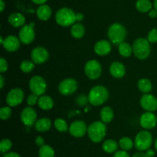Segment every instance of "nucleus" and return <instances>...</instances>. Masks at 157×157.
I'll return each instance as SVG.
<instances>
[{
  "mask_svg": "<svg viewBox=\"0 0 157 157\" xmlns=\"http://www.w3.org/2000/svg\"><path fill=\"white\" fill-rule=\"evenodd\" d=\"M109 98V92L103 86H96L92 88L88 94V102L94 106H99L107 102Z\"/></svg>",
  "mask_w": 157,
  "mask_h": 157,
  "instance_id": "1",
  "label": "nucleus"
},
{
  "mask_svg": "<svg viewBox=\"0 0 157 157\" xmlns=\"http://www.w3.org/2000/svg\"><path fill=\"white\" fill-rule=\"evenodd\" d=\"M107 132L106 123L102 121H95L87 128V135L93 143H101L104 139Z\"/></svg>",
  "mask_w": 157,
  "mask_h": 157,
  "instance_id": "2",
  "label": "nucleus"
},
{
  "mask_svg": "<svg viewBox=\"0 0 157 157\" xmlns=\"http://www.w3.org/2000/svg\"><path fill=\"white\" fill-rule=\"evenodd\" d=\"M107 35L110 42L119 46L125 40L127 36V29L121 23L115 22L109 27Z\"/></svg>",
  "mask_w": 157,
  "mask_h": 157,
  "instance_id": "3",
  "label": "nucleus"
},
{
  "mask_svg": "<svg viewBox=\"0 0 157 157\" xmlns=\"http://www.w3.org/2000/svg\"><path fill=\"white\" fill-rule=\"evenodd\" d=\"M55 21L62 27L73 26L77 22L76 13L69 8H61L55 14Z\"/></svg>",
  "mask_w": 157,
  "mask_h": 157,
  "instance_id": "4",
  "label": "nucleus"
},
{
  "mask_svg": "<svg viewBox=\"0 0 157 157\" xmlns=\"http://www.w3.org/2000/svg\"><path fill=\"white\" fill-rule=\"evenodd\" d=\"M133 55L138 59L144 60L146 59L150 55L151 52L150 42L147 38H139L133 42Z\"/></svg>",
  "mask_w": 157,
  "mask_h": 157,
  "instance_id": "5",
  "label": "nucleus"
},
{
  "mask_svg": "<svg viewBox=\"0 0 157 157\" xmlns=\"http://www.w3.org/2000/svg\"><path fill=\"white\" fill-rule=\"evenodd\" d=\"M153 144V135L149 131H140L136 134L134 140L135 148L138 151H144L150 149Z\"/></svg>",
  "mask_w": 157,
  "mask_h": 157,
  "instance_id": "6",
  "label": "nucleus"
},
{
  "mask_svg": "<svg viewBox=\"0 0 157 157\" xmlns=\"http://www.w3.org/2000/svg\"><path fill=\"white\" fill-rule=\"evenodd\" d=\"M29 89L32 93L35 94L38 96H41L46 92L47 83L43 77L40 75H34L29 80Z\"/></svg>",
  "mask_w": 157,
  "mask_h": 157,
  "instance_id": "7",
  "label": "nucleus"
},
{
  "mask_svg": "<svg viewBox=\"0 0 157 157\" xmlns=\"http://www.w3.org/2000/svg\"><path fill=\"white\" fill-rule=\"evenodd\" d=\"M35 22H30L28 25H25L18 32V38L21 43L25 45H29L34 41L35 38Z\"/></svg>",
  "mask_w": 157,
  "mask_h": 157,
  "instance_id": "8",
  "label": "nucleus"
},
{
  "mask_svg": "<svg viewBox=\"0 0 157 157\" xmlns=\"http://www.w3.org/2000/svg\"><path fill=\"white\" fill-rule=\"evenodd\" d=\"M84 72L90 79H98L102 73V67L101 63L96 59H91L87 62L84 66Z\"/></svg>",
  "mask_w": 157,
  "mask_h": 157,
  "instance_id": "9",
  "label": "nucleus"
},
{
  "mask_svg": "<svg viewBox=\"0 0 157 157\" xmlns=\"http://www.w3.org/2000/svg\"><path fill=\"white\" fill-rule=\"evenodd\" d=\"M78 82L73 78H67L62 80L58 85V91L63 95H70L77 91Z\"/></svg>",
  "mask_w": 157,
  "mask_h": 157,
  "instance_id": "10",
  "label": "nucleus"
},
{
  "mask_svg": "<svg viewBox=\"0 0 157 157\" xmlns=\"http://www.w3.org/2000/svg\"><path fill=\"white\" fill-rule=\"evenodd\" d=\"M24 99V92L19 88L12 89L6 95V103L10 107H15L22 103Z\"/></svg>",
  "mask_w": 157,
  "mask_h": 157,
  "instance_id": "11",
  "label": "nucleus"
},
{
  "mask_svg": "<svg viewBox=\"0 0 157 157\" xmlns=\"http://www.w3.org/2000/svg\"><path fill=\"white\" fill-rule=\"evenodd\" d=\"M21 121L26 126H35L37 122V112L32 106L23 109L21 112Z\"/></svg>",
  "mask_w": 157,
  "mask_h": 157,
  "instance_id": "12",
  "label": "nucleus"
},
{
  "mask_svg": "<svg viewBox=\"0 0 157 157\" xmlns=\"http://www.w3.org/2000/svg\"><path fill=\"white\" fill-rule=\"evenodd\" d=\"M49 58V52L45 48L38 46L34 48L31 52L32 61L35 64H42L44 63Z\"/></svg>",
  "mask_w": 157,
  "mask_h": 157,
  "instance_id": "13",
  "label": "nucleus"
},
{
  "mask_svg": "<svg viewBox=\"0 0 157 157\" xmlns=\"http://www.w3.org/2000/svg\"><path fill=\"white\" fill-rule=\"evenodd\" d=\"M87 126L85 122L82 120H76L73 122L69 126V132L72 136L75 138H81L83 137L87 132Z\"/></svg>",
  "mask_w": 157,
  "mask_h": 157,
  "instance_id": "14",
  "label": "nucleus"
},
{
  "mask_svg": "<svg viewBox=\"0 0 157 157\" xmlns=\"http://www.w3.org/2000/svg\"><path fill=\"white\" fill-rule=\"evenodd\" d=\"M140 106L147 112H154L157 110V99L150 93L144 94L140 99Z\"/></svg>",
  "mask_w": 157,
  "mask_h": 157,
  "instance_id": "15",
  "label": "nucleus"
},
{
  "mask_svg": "<svg viewBox=\"0 0 157 157\" xmlns=\"http://www.w3.org/2000/svg\"><path fill=\"white\" fill-rule=\"evenodd\" d=\"M157 118L153 112H147L140 118V124L144 129H152L156 126Z\"/></svg>",
  "mask_w": 157,
  "mask_h": 157,
  "instance_id": "16",
  "label": "nucleus"
},
{
  "mask_svg": "<svg viewBox=\"0 0 157 157\" xmlns=\"http://www.w3.org/2000/svg\"><path fill=\"white\" fill-rule=\"evenodd\" d=\"M20 43H21V41L18 37L15 36V35H9L5 38L2 45L6 51L9 52H13L19 49Z\"/></svg>",
  "mask_w": 157,
  "mask_h": 157,
  "instance_id": "17",
  "label": "nucleus"
},
{
  "mask_svg": "<svg viewBox=\"0 0 157 157\" xmlns=\"http://www.w3.org/2000/svg\"><path fill=\"white\" fill-rule=\"evenodd\" d=\"M94 50L95 53L100 56L107 55L111 51V44L107 40H100L94 45Z\"/></svg>",
  "mask_w": 157,
  "mask_h": 157,
  "instance_id": "18",
  "label": "nucleus"
},
{
  "mask_svg": "<svg viewBox=\"0 0 157 157\" xmlns=\"http://www.w3.org/2000/svg\"><path fill=\"white\" fill-rule=\"evenodd\" d=\"M110 73L116 78H123L126 74L125 66L120 62H113L110 66Z\"/></svg>",
  "mask_w": 157,
  "mask_h": 157,
  "instance_id": "19",
  "label": "nucleus"
},
{
  "mask_svg": "<svg viewBox=\"0 0 157 157\" xmlns=\"http://www.w3.org/2000/svg\"><path fill=\"white\" fill-rule=\"evenodd\" d=\"M9 23L15 28L22 27L25 23V17L19 12H14L12 13L8 18Z\"/></svg>",
  "mask_w": 157,
  "mask_h": 157,
  "instance_id": "20",
  "label": "nucleus"
},
{
  "mask_svg": "<svg viewBox=\"0 0 157 157\" xmlns=\"http://www.w3.org/2000/svg\"><path fill=\"white\" fill-rule=\"evenodd\" d=\"M36 15L37 17L41 21H47L52 16V10L48 5H41L37 9Z\"/></svg>",
  "mask_w": 157,
  "mask_h": 157,
  "instance_id": "21",
  "label": "nucleus"
},
{
  "mask_svg": "<svg viewBox=\"0 0 157 157\" xmlns=\"http://www.w3.org/2000/svg\"><path fill=\"white\" fill-rule=\"evenodd\" d=\"M52 127V121L48 118H41L38 119L35 124V130L38 132H47Z\"/></svg>",
  "mask_w": 157,
  "mask_h": 157,
  "instance_id": "22",
  "label": "nucleus"
},
{
  "mask_svg": "<svg viewBox=\"0 0 157 157\" xmlns=\"http://www.w3.org/2000/svg\"><path fill=\"white\" fill-rule=\"evenodd\" d=\"M38 105L41 109L44 111L50 110L54 106V100L48 95H41L38 101Z\"/></svg>",
  "mask_w": 157,
  "mask_h": 157,
  "instance_id": "23",
  "label": "nucleus"
},
{
  "mask_svg": "<svg viewBox=\"0 0 157 157\" xmlns=\"http://www.w3.org/2000/svg\"><path fill=\"white\" fill-rule=\"evenodd\" d=\"M119 144L114 139H107L103 143L102 149L107 153H115L117 151Z\"/></svg>",
  "mask_w": 157,
  "mask_h": 157,
  "instance_id": "24",
  "label": "nucleus"
},
{
  "mask_svg": "<svg viewBox=\"0 0 157 157\" xmlns=\"http://www.w3.org/2000/svg\"><path fill=\"white\" fill-rule=\"evenodd\" d=\"M101 121L104 122V123H110L113 119V111L111 107L110 106H104L101 110Z\"/></svg>",
  "mask_w": 157,
  "mask_h": 157,
  "instance_id": "25",
  "label": "nucleus"
},
{
  "mask_svg": "<svg viewBox=\"0 0 157 157\" xmlns=\"http://www.w3.org/2000/svg\"><path fill=\"white\" fill-rule=\"evenodd\" d=\"M85 33V28L81 23H75L71 29V34L75 38H81Z\"/></svg>",
  "mask_w": 157,
  "mask_h": 157,
  "instance_id": "26",
  "label": "nucleus"
},
{
  "mask_svg": "<svg viewBox=\"0 0 157 157\" xmlns=\"http://www.w3.org/2000/svg\"><path fill=\"white\" fill-rule=\"evenodd\" d=\"M138 89H140V91L142 92H144V94L150 93L152 91L153 89V85L152 83L150 82V79L147 78H143L138 81Z\"/></svg>",
  "mask_w": 157,
  "mask_h": 157,
  "instance_id": "27",
  "label": "nucleus"
},
{
  "mask_svg": "<svg viewBox=\"0 0 157 157\" xmlns=\"http://www.w3.org/2000/svg\"><path fill=\"white\" fill-rule=\"evenodd\" d=\"M136 8L139 12L145 13L153 9V4L150 0H137L136 2Z\"/></svg>",
  "mask_w": 157,
  "mask_h": 157,
  "instance_id": "28",
  "label": "nucleus"
},
{
  "mask_svg": "<svg viewBox=\"0 0 157 157\" xmlns=\"http://www.w3.org/2000/svg\"><path fill=\"white\" fill-rule=\"evenodd\" d=\"M118 51H119L120 55L123 57H125V58L130 57L133 53V46H131L129 43L125 42L119 45Z\"/></svg>",
  "mask_w": 157,
  "mask_h": 157,
  "instance_id": "29",
  "label": "nucleus"
},
{
  "mask_svg": "<svg viewBox=\"0 0 157 157\" xmlns=\"http://www.w3.org/2000/svg\"><path fill=\"white\" fill-rule=\"evenodd\" d=\"M118 144H119V146L121 147V149H122V150L129 151L131 150L133 148V146H134V142H133V140L131 138H130V137L124 136L122 137V138L119 140Z\"/></svg>",
  "mask_w": 157,
  "mask_h": 157,
  "instance_id": "30",
  "label": "nucleus"
},
{
  "mask_svg": "<svg viewBox=\"0 0 157 157\" xmlns=\"http://www.w3.org/2000/svg\"><path fill=\"white\" fill-rule=\"evenodd\" d=\"M38 155L39 157H55V152L51 146L44 145L40 147Z\"/></svg>",
  "mask_w": 157,
  "mask_h": 157,
  "instance_id": "31",
  "label": "nucleus"
},
{
  "mask_svg": "<svg viewBox=\"0 0 157 157\" xmlns=\"http://www.w3.org/2000/svg\"><path fill=\"white\" fill-rule=\"evenodd\" d=\"M54 126L58 132H65L69 129L67 122L61 118L56 119L54 122Z\"/></svg>",
  "mask_w": 157,
  "mask_h": 157,
  "instance_id": "32",
  "label": "nucleus"
},
{
  "mask_svg": "<svg viewBox=\"0 0 157 157\" xmlns=\"http://www.w3.org/2000/svg\"><path fill=\"white\" fill-rule=\"evenodd\" d=\"M35 64V63H34L32 61H30V60H24L20 64V69L25 73H29L34 69Z\"/></svg>",
  "mask_w": 157,
  "mask_h": 157,
  "instance_id": "33",
  "label": "nucleus"
},
{
  "mask_svg": "<svg viewBox=\"0 0 157 157\" xmlns=\"http://www.w3.org/2000/svg\"><path fill=\"white\" fill-rule=\"evenodd\" d=\"M12 147V143L9 139H2L0 143V152L5 154L9 152Z\"/></svg>",
  "mask_w": 157,
  "mask_h": 157,
  "instance_id": "34",
  "label": "nucleus"
},
{
  "mask_svg": "<svg viewBox=\"0 0 157 157\" xmlns=\"http://www.w3.org/2000/svg\"><path fill=\"white\" fill-rule=\"evenodd\" d=\"M12 110L10 106H3L0 109V118L2 120L9 119L12 115Z\"/></svg>",
  "mask_w": 157,
  "mask_h": 157,
  "instance_id": "35",
  "label": "nucleus"
},
{
  "mask_svg": "<svg viewBox=\"0 0 157 157\" xmlns=\"http://www.w3.org/2000/svg\"><path fill=\"white\" fill-rule=\"evenodd\" d=\"M147 39L150 43H156L157 42V29H151L147 35Z\"/></svg>",
  "mask_w": 157,
  "mask_h": 157,
  "instance_id": "36",
  "label": "nucleus"
},
{
  "mask_svg": "<svg viewBox=\"0 0 157 157\" xmlns=\"http://www.w3.org/2000/svg\"><path fill=\"white\" fill-rule=\"evenodd\" d=\"M38 99H39L38 96L37 95H35V94H30L27 98V103L29 105V106H35L36 103H38Z\"/></svg>",
  "mask_w": 157,
  "mask_h": 157,
  "instance_id": "37",
  "label": "nucleus"
},
{
  "mask_svg": "<svg viewBox=\"0 0 157 157\" xmlns=\"http://www.w3.org/2000/svg\"><path fill=\"white\" fill-rule=\"evenodd\" d=\"M8 69V62L4 58H0V72L1 73H4Z\"/></svg>",
  "mask_w": 157,
  "mask_h": 157,
  "instance_id": "38",
  "label": "nucleus"
},
{
  "mask_svg": "<svg viewBox=\"0 0 157 157\" xmlns=\"http://www.w3.org/2000/svg\"><path fill=\"white\" fill-rule=\"evenodd\" d=\"M113 157H130V154L127 152V151L124 150H117L114 154H113Z\"/></svg>",
  "mask_w": 157,
  "mask_h": 157,
  "instance_id": "39",
  "label": "nucleus"
},
{
  "mask_svg": "<svg viewBox=\"0 0 157 157\" xmlns=\"http://www.w3.org/2000/svg\"><path fill=\"white\" fill-rule=\"evenodd\" d=\"M35 144H36V146H38V147H41V146H43L44 145H45L44 144V138H43L42 136H41V135H38V136L35 138Z\"/></svg>",
  "mask_w": 157,
  "mask_h": 157,
  "instance_id": "40",
  "label": "nucleus"
},
{
  "mask_svg": "<svg viewBox=\"0 0 157 157\" xmlns=\"http://www.w3.org/2000/svg\"><path fill=\"white\" fill-rule=\"evenodd\" d=\"M87 96L84 95H81L79 96H78V99H77V103L80 106H83V105L87 103Z\"/></svg>",
  "mask_w": 157,
  "mask_h": 157,
  "instance_id": "41",
  "label": "nucleus"
},
{
  "mask_svg": "<svg viewBox=\"0 0 157 157\" xmlns=\"http://www.w3.org/2000/svg\"><path fill=\"white\" fill-rule=\"evenodd\" d=\"M3 157H21V155L15 152H8L4 154Z\"/></svg>",
  "mask_w": 157,
  "mask_h": 157,
  "instance_id": "42",
  "label": "nucleus"
},
{
  "mask_svg": "<svg viewBox=\"0 0 157 157\" xmlns=\"http://www.w3.org/2000/svg\"><path fill=\"white\" fill-rule=\"evenodd\" d=\"M149 16L152 18H156L157 17V10L156 9H152L149 12Z\"/></svg>",
  "mask_w": 157,
  "mask_h": 157,
  "instance_id": "43",
  "label": "nucleus"
},
{
  "mask_svg": "<svg viewBox=\"0 0 157 157\" xmlns=\"http://www.w3.org/2000/svg\"><path fill=\"white\" fill-rule=\"evenodd\" d=\"M145 153L147 157H154L155 155V151L152 149H149L145 151Z\"/></svg>",
  "mask_w": 157,
  "mask_h": 157,
  "instance_id": "44",
  "label": "nucleus"
},
{
  "mask_svg": "<svg viewBox=\"0 0 157 157\" xmlns=\"http://www.w3.org/2000/svg\"><path fill=\"white\" fill-rule=\"evenodd\" d=\"M132 157H147V155H146L145 152H142V151H139V152L133 154V155Z\"/></svg>",
  "mask_w": 157,
  "mask_h": 157,
  "instance_id": "45",
  "label": "nucleus"
},
{
  "mask_svg": "<svg viewBox=\"0 0 157 157\" xmlns=\"http://www.w3.org/2000/svg\"><path fill=\"white\" fill-rule=\"evenodd\" d=\"M84 18V15L82 13H76L77 22H81Z\"/></svg>",
  "mask_w": 157,
  "mask_h": 157,
  "instance_id": "46",
  "label": "nucleus"
},
{
  "mask_svg": "<svg viewBox=\"0 0 157 157\" xmlns=\"http://www.w3.org/2000/svg\"><path fill=\"white\" fill-rule=\"evenodd\" d=\"M32 2H33L35 4H37V5H44V3L48 1V0H32Z\"/></svg>",
  "mask_w": 157,
  "mask_h": 157,
  "instance_id": "47",
  "label": "nucleus"
},
{
  "mask_svg": "<svg viewBox=\"0 0 157 157\" xmlns=\"http://www.w3.org/2000/svg\"><path fill=\"white\" fill-rule=\"evenodd\" d=\"M5 84V78L2 75H0V88L3 89Z\"/></svg>",
  "mask_w": 157,
  "mask_h": 157,
  "instance_id": "48",
  "label": "nucleus"
},
{
  "mask_svg": "<svg viewBox=\"0 0 157 157\" xmlns=\"http://www.w3.org/2000/svg\"><path fill=\"white\" fill-rule=\"evenodd\" d=\"M5 6H6V4H5V2L3 0H0V12H2L4 11Z\"/></svg>",
  "mask_w": 157,
  "mask_h": 157,
  "instance_id": "49",
  "label": "nucleus"
},
{
  "mask_svg": "<svg viewBox=\"0 0 157 157\" xmlns=\"http://www.w3.org/2000/svg\"><path fill=\"white\" fill-rule=\"evenodd\" d=\"M153 6H154V9H156L157 10V0H154V2H153Z\"/></svg>",
  "mask_w": 157,
  "mask_h": 157,
  "instance_id": "50",
  "label": "nucleus"
},
{
  "mask_svg": "<svg viewBox=\"0 0 157 157\" xmlns=\"http://www.w3.org/2000/svg\"><path fill=\"white\" fill-rule=\"evenodd\" d=\"M154 146H155V149H156V152H157V138H156V139L155 140V143H154Z\"/></svg>",
  "mask_w": 157,
  "mask_h": 157,
  "instance_id": "51",
  "label": "nucleus"
}]
</instances>
